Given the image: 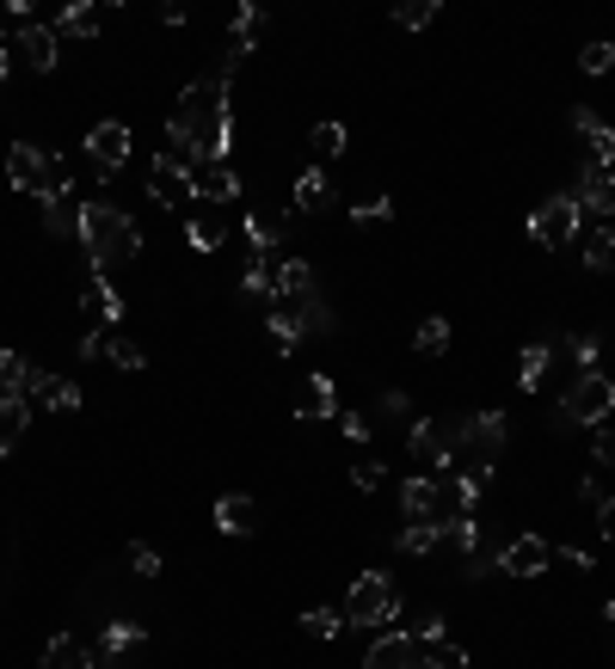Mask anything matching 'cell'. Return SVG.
Here are the masks:
<instances>
[{"instance_id":"28","label":"cell","mask_w":615,"mask_h":669,"mask_svg":"<svg viewBox=\"0 0 615 669\" xmlns=\"http://www.w3.org/2000/svg\"><path fill=\"white\" fill-rule=\"evenodd\" d=\"M394 547L413 553V559H425V553H437V547H443V523H406L401 535H394Z\"/></svg>"},{"instance_id":"5","label":"cell","mask_w":615,"mask_h":669,"mask_svg":"<svg viewBox=\"0 0 615 669\" xmlns=\"http://www.w3.org/2000/svg\"><path fill=\"white\" fill-rule=\"evenodd\" d=\"M401 510H406V523H450L455 516V486L437 479V473H413L406 491H401Z\"/></svg>"},{"instance_id":"58","label":"cell","mask_w":615,"mask_h":669,"mask_svg":"<svg viewBox=\"0 0 615 669\" xmlns=\"http://www.w3.org/2000/svg\"><path fill=\"white\" fill-rule=\"evenodd\" d=\"M382 412H389V418H401V412H406V394H401V387H389V394H382Z\"/></svg>"},{"instance_id":"21","label":"cell","mask_w":615,"mask_h":669,"mask_svg":"<svg viewBox=\"0 0 615 669\" xmlns=\"http://www.w3.org/2000/svg\"><path fill=\"white\" fill-rule=\"evenodd\" d=\"M413 657H419L413 632H382L370 645V657H363V669H413Z\"/></svg>"},{"instance_id":"60","label":"cell","mask_w":615,"mask_h":669,"mask_svg":"<svg viewBox=\"0 0 615 669\" xmlns=\"http://www.w3.org/2000/svg\"><path fill=\"white\" fill-rule=\"evenodd\" d=\"M7 68H13V55H7V50H0V80H7Z\"/></svg>"},{"instance_id":"26","label":"cell","mask_w":615,"mask_h":669,"mask_svg":"<svg viewBox=\"0 0 615 669\" xmlns=\"http://www.w3.org/2000/svg\"><path fill=\"white\" fill-rule=\"evenodd\" d=\"M43 669H93V651H87L81 639H68V632H56V639L43 645Z\"/></svg>"},{"instance_id":"6","label":"cell","mask_w":615,"mask_h":669,"mask_svg":"<svg viewBox=\"0 0 615 669\" xmlns=\"http://www.w3.org/2000/svg\"><path fill=\"white\" fill-rule=\"evenodd\" d=\"M382 620H394V584L382 571H357L345 596V627H382Z\"/></svg>"},{"instance_id":"13","label":"cell","mask_w":615,"mask_h":669,"mask_svg":"<svg viewBox=\"0 0 615 669\" xmlns=\"http://www.w3.org/2000/svg\"><path fill=\"white\" fill-rule=\"evenodd\" d=\"M142 645H148V632L135 627V620H111L105 639H99V657H93V663H105V669H135Z\"/></svg>"},{"instance_id":"32","label":"cell","mask_w":615,"mask_h":669,"mask_svg":"<svg viewBox=\"0 0 615 669\" xmlns=\"http://www.w3.org/2000/svg\"><path fill=\"white\" fill-rule=\"evenodd\" d=\"M302 632L308 639H339V632H345V608H308Z\"/></svg>"},{"instance_id":"16","label":"cell","mask_w":615,"mask_h":669,"mask_svg":"<svg viewBox=\"0 0 615 669\" xmlns=\"http://www.w3.org/2000/svg\"><path fill=\"white\" fill-rule=\"evenodd\" d=\"M43 166H50V148H38V142H13V148H7V179H13V191L43 197Z\"/></svg>"},{"instance_id":"36","label":"cell","mask_w":615,"mask_h":669,"mask_svg":"<svg viewBox=\"0 0 615 669\" xmlns=\"http://www.w3.org/2000/svg\"><path fill=\"white\" fill-rule=\"evenodd\" d=\"M389 215H394L389 191H370L363 203H351V222H357V227H375V222H389Z\"/></svg>"},{"instance_id":"3","label":"cell","mask_w":615,"mask_h":669,"mask_svg":"<svg viewBox=\"0 0 615 669\" xmlns=\"http://www.w3.org/2000/svg\"><path fill=\"white\" fill-rule=\"evenodd\" d=\"M511 443V418L505 412H474V418L455 424V473H481V479H493L498 455H505Z\"/></svg>"},{"instance_id":"9","label":"cell","mask_w":615,"mask_h":669,"mask_svg":"<svg viewBox=\"0 0 615 669\" xmlns=\"http://www.w3.org/2000/svg\"><path fill=\"white\" fill-rule=\"evenodd\" d=\"M406 448H413L419 467H437L443 473L455 460V424L450 418H419L413 436H406Z\"/></svg>"},{"instance_id":"7","label":"cell","mask_w":615,"mask_h":669,"mask_svg":"<svg viewBox=\"0 0 615 669\" xmlns=\"http://www.w3.org/2000/svg\"><path fill=\"white\" fill-rule=\"evenodd\" d=\"M578 222H585V215H578L573 197H548V203H535V215H530V240L554 252V246H566V240L578 234Z\"/></svg>"},{"instance_id":"22","label":"cell","mask_w":615,"mask_h":669,"mask_svg":"<svg viewBox=\"0 0 615 669\" xmlns=\"http://www.w3.org/2000/svg\"><path fill=\"white\" fill-rule=\"evenodd\" d=\"M283 234H290V210H253V215H246V240H253V252H278Z\"/></svg>"},{"instance_id":"4","label":"cell","mask_w":615,"mask_h":669,"mask_svg":"<svg viewBox=\"0 0 615 669\" xmlns=\"http://www.w3.org/2000/svg\"><path fill=\"white\" fill-rule=\"evenodd\" d=\"M609 412H615V381L603 368H591V375H573V387L561 394V424L554 430H603Z\"/></svg>"},{"instance_id":"14","label":"cell","mask_w":615,"mask_h":669,"mask_svg":"<svg viewBox=\"0 0 615 669\" xmlns=\"http://www.w3.org/2000/svg\"><path fill=\"white\" fill-rule=\"evenodd\" d=\"M271 307H278V314L290 320L295 332H333V307L321 302V290H302V295H271Z\"/></svg>"},{"instance_id":"10","label":"cell","mask_w":615,"mask_h":669,"mask_svg":"<svg viewBox=\"0 0 615 669\" xmlns=\"http://www.w3.org/2000/svg\"><path fill=\"white\" fill-rule=\"evenodd\" d=\"M566 197L578 203V215H597V222H609L615 215V172H603V166H578V184L566 191Z\"/></svg>"},{"instance_id":"30","label":"cell","mask_w":615,"mask_h":669,"mask_svg":"<svg viewBox=\"0 0 615 669\" xmlns=\"http://www.w3.org/2000/svg\"><path fill=\"white\" fill-rule=\"evenodd\" d=\"M26 424H31L26 399H0V455H13V443L26 436Z\"/></svg>"},{"instance_id":"34","label":"cell","mask_w":615,"mask_h":669,"mask_svg":"<svg viewBox=\"0 0 615 669\" xmlns=\"http://www.w3.org/2000/svg\"><path fill=\"white\" fill-rule=\"evenodd\" d=\"M548 363H554V351H548V344H530V351L517 356V381H523V387H542Z\"/></svg>"},{"instance_id":"35","label":"cell","mask_w":615,"mask_h":669,"mask_svg":"<svg viewBox=\"0 0 615 669\" xmlns=\"http://www.w3.org/2000/svg\"><path fill=\"white\" fill-rule=\"evenodd\" d=\"M443 540H450L455 553H481V523H474V516H450V523H443Z\"/></svg>"},{"instance_id":"29","label":"cell","mask_w":615,"mask_h":669,"mask_svg":"<svg viewBox=\"0 0 615 669\" xmlns=\"http://www.w3.org/2000/svg\"><path fill=\"white\" fill-rule=\"evenodd\" d=\"M241 295H253V302H271V295H278V271H271L265 252H253V264L241 271Z\"/></svg>"},{"instance_id":"37","label":"cell","mask_w":615,"mask_h":669,"mask_svg":"<svg viewBox=\"0 0 615 669\" xmlns=\"http://www.w3.org/2000/svg\"><path fill=\"white\" fill-rule=\"evenodd\" d=\"M259 31H265V13H259L253 0H246L241 13H234V38H228V43H234V50H253V43H259Z\"/></svg>"},{"instance_id":"40","label":"cell","mask_w":615,"mask_h":669,"mask_svg":"<svg viewBox=\"0 0 615 669\" xmlns=\"http://www.w3.org/2000/svg\"><path fill=\"white\" fill-rule=\"evenodd\" d=\"M585 264L591 271H615V234L609 227H597V234L585 240Z\"/></svg>"},{"instance_id":"54","label":"cell","mask_w":615,"mask_h":669,"mask_svg":"<svg viewBox=\"0 0 615 669\" xmlns=\"http://www.w3.org/2000/svg\"><path fill=\"white\" fill-rule=\"evenodd\" d=\"M597 528H603V540H609V547H615V491H609V498L597 504Z\"/></svg>"},{"instance_id":"17","label":"cell","mask_w":615,"mask_h":669,"mask_svg":"<svg viewBox=\"0 0 615 669\" xmlns=\"http://www.w3.org/2000/svg\"><path fill=\"white\" fill-rule=\"evenodd\" d=\"M19 55H26V68L31 74H50L56 68V55H62V38H56V26H43V19H31L26 31H19Z\"/></svg>"},{"instance_id":"56","label":"cell","mask_w":615,"mask_h":669,"mask_svg":"<svg viewBox=\"0 0 615 669\" xmlns=\"http://www.w3.org/2000/svg\"><path fill=\"white\" fill-rule=\"evenodd\" d=\"M99 356H105V332H87V338H81V363H99Z\"/></svg>"},{"instance_id":"12","label":"cell","mask_w":615,"mask_h":669,"mask_svg":"<svg viewBox=\"0 0 615 669\" xmlns=\"http://www.w3.org/2000/svg\"><path fill=\"white\" fill-rule=\"evenodd\" d=\"M130 130H123L118 118H105V123H93V130H87V160H93L99 172H118L123 160H130Z\"/></svg>"},{"instance_id":"23","label":"cell","mask_w":615,"mask_h":669,"mask_svg":"<svg viewBox=\"0 0 615 669\" xmlns=\"http://www.w3.org/2000/svg\"><path fill=\"white\" fill-rule=\"evenodd\" d=\"M333 203H339V197H333V179H326L321 166H308L302 179H295V210H308V215H326Z\"/></svg>"},{"instance_id":"25","label":"cell","mask_w":615,"mask_h":669,"mask_svg":"<svg viewBox=\"0 0 615 669\" xmlns=\"http://www.w3.org/2000/svg\"><path fill=\"white\" fill-rule=\"evenodd\" d=\"M81 210L87 203H74V197H50L43 203V227H50L56 240H81Z\"/></svg>"},{"instance_id":"24","label":"cell","mask_w":615,"mask_h":669,"mask_svg":"<svg viewBox=\"0 0 615 669\" xmlns=\"http://www.w3.org/2000/svg\"><path fill=\"white\" fill-rule=\"evenodd\" d=\"M339 399H333V381L326 375H308V387L295 394V418H333Z\"/></svg>"},{"instance_id":"2","label":"cell","mask_w":615,"mask_h":669,"mask_svg":"<svg viewBox=\"0 0 615 669\" xmlns=\"http://www.w3.org/2000/svg\"><path fill=\"white\" fill-rule=\"evenodd\" d=\"M81 246H87V259H93V276H105V271H118V264H130L135 252H142V234H135V222L118 203H87L81 210Z\"/></svg>"},{"instance_id":"19","label":"cell","mask_w":615,"mask_h":669,"mask_svg":"<svg viewBox=\"0 0 615 669\" xmlns=\"http://www.w3.org/2000/svg\"><path fill=\"white\" fill-rule=\"evenodd\" d=\"M191 191H198V203H234L241 197V172L228 160H210V166L191 172Z\"/></svg>"},{"instance_id":"44","label":"cell","mask_w":615,"mask_h":669,"mask_svg":"<svg viewBox=\"0 0 615 669\" xmlns=\"http://www.w3.org/2000/svg\"><path fill=\"white\" fill-rule=\"evenodd\" d=\"M578 68H585V74H609V68H615V43L609 38L585 43V50H578Z\"/></svg>"},{"instance_id":"55","label":"cell","mask_w":615,"mask_h":669,"mask_svg":"<svg viewBox=\"0 0 615 669\" xmlns=\"http://www.w3.org/2000/svg\"><path fill=\"white\" fill-rule=\"evenodd\" d=\"M486 571H498V553H468V578H486Z\"/></svg>"},{"instance_id":"15","label":"cell","mask_w":615,"mask_h":669,"mask_svg":"<svg viewBox=\"0 0 615 669\" xmlns=\"http://www.w3.org/2000/svg\"><path fill=\"white\" fill-rule=\"evenodd\" d=\"M566 123H573V130L585 135L591 166H603V172H609V166H615V130H609V123H603L591 105H573V111H566Z\"/></svg>"},{"instance_id":"41","label":"cell","mask_w":615,"mask_h":669,"mask_svg":"<svg viewBox=\"0 0 615 669\" xmlns=\"http://www.w3.org/2000/svg\"><path fill=\"white\" fill-rule=\"evenodd\" d=\"M302 290H314V271H308V259H290L278 271V295H302Z\"/></svg>"},{"instance_id":"8","label":"cell","mask_w":615,"mask_h":669,"mask_svg":"<svg viewBox=\"0 0 615 669\" xmlns=\"http://www.w3.org/2000/svg\"><path fill=\"white\" fill-rule=\"evenodd\" d=\"M148 197L167 203V210H185V203H198V191H191V166L173 154H154V166H148Z\"/></svg>"},{"instance_id":"49","label":"cell","mask_w":615,"mask_h":669,"mask_svg":"<svg viewBox=\"0 0 615 669\" xmlns=\"http://www.w3.org/2000/svg\"><path fill=\"white\" fill-rule=\"evenodd\" d=\"M382 473H389L382 460H357V467H351V486H357V491H382Z\"/></svg>"},{"instance_id":"57","label":"cell","mask_w":615,"mask_h":669,"mask_svg":"<svg viewBox=\"0 0 615 669\" xmlns=\"http://www.w3.org/2000/svg\"><path fill=\"white\" fill-rule=\"evenodd\" d=\"M578 498H585L591 510H597V504H603V479H578Z\"/></svg>"},{"instance_id":"52","label":"cell","mask_w":615,"mask_h":669,"mask_svg":"<svg viewBox=\"0 0 615 669\" xmlns=\"http://www.w3.org/2000/svg\"><path fill=\"white\" fill-rule=\"evenodd\" d=\"M554 559H561L566 571H591V565H597V559H591L585 547H554Z\"/></svg>"},{"instance_id":"33","label":"cell","mask_w":615,"mask_h":669,"mask_svg":"<svg viewBox=\"0 0 615 669\" xmlns=\"http://www.w3.org/2000/svg\"><path fill=\"white\" fill-rule=\"evenodd\" d=\"M413 351H419V356H443V351H450V320H443V314H431L425 326H419Z\"/></svg>"},{"instance_id":"31","label":"cell","mask_w":615,"mask_h":669,"mask_svg":"<svg viewBox=\"0 0 615 669\" xmlns=\"http://www.w3.org/2000/svg\"><path fill=\"white\" fill-rule=\"evenodd\" d=\"M419 657H425L431 669H468V651L450 639H419Z\"/></svg>"},{"instance_id":"46","label":"cell","mask_w":615,"mask_h":669,"mask_svg":"<svg viewBox=\"0 0 615 669\" xmlns=\"http://www.w3.org/2000/svg\"><path fill=\"white\" fill-rule=\"evenodd\" d=\"M105 356H111L118 368H142V363H148V356H142V344H135V338H105Z\"/></svg>"},{"instance_id":"11","label":"cell","mask_w":615,"mask_h":669,"mask_svg":"<svg viewBox=\"0 0 615 669\" xmlns=\"http://www.w3.org/2000/svg\"><path fill=\"white\" fill-rule=\"evenodd\" d=\"M548 565H554V547L542 535H517L511 547H498V571L505 578H542Z\"/></svg>"},{"instance_id":"59","label":"cell","mask_w":615,"mask_h":669,"mask_svg":"<svg viewBox=\"0 0 615 669\" xmlns=\"http://www.w3.org/2000/svg\"><path fill=\"white\" fill-rule=\"evenodd\" d=\"M413 639H443V620H437V615H425V620L413 627Z\"/></svg>"},{"instance_id":"39","label":"cell","mask_w":615,"mask_h":669,"mask_svg":"<svg viewBox=\"0 0 615 669\" xmlns=\"http://www.w3.org/2000/svg\"><path fill=\"white\" fill-rule=\"evenodd\" d=\"M431 19H437V0H401L394 7V26H406V31H425Z\"/></svg>"},{"instance_id":"43","label":"cell","mask_w":615,"mask_h":669,"mask_svg":"<svg viewBox=\"0 0 615 669\" xmlns=\"http://www.w3.org/2000/svg\"><path fill=\"white\" fill-rule=\"evenodd\" d=\"M265 332H271V351H278V356H290L295 344H302V332H295L290 320L278 314V307H271V314H265Z\"/></svg>"},{"instance_id":"51","label":"cell","mask_w":615,"mask_h":669,"mask_svg":"<svg viewBox=\"0 0 615 669\" xmlns=\"http://www.w3.org/2000/svg\"><path fill=\"white\" fill-rule=\"evenodd\" d=\"M339 430H345L351 443H370V418H363V412H339Z\"/></svg>"},{"instance_id":"53","label":"cell","mask_w":615,"mask_h":669,"mask_svg":"<svg viewBox=\"0 0 615 669\" xmlns=\"http://www.w3.org/2000/svg\"><path fill=\"white\" fill-rule=\"evenodd\" d=\"M591 455H597V467H615V430H597V436H591Z\"/></svg>"},{"instance_id":"48","label":"cell","mask_w":615,"mask_h":669,"mask_svg":"<svg viewBox=\"0 0 615 669\" xmlns=\"http://www.w3.org/2000/svg\"><path fill=\"white\" fill-rule=\"evenodd\" d=\"M26 26H31V7H26V0H13V7H0V38H19Z\"/></svg>"},{"instance_id":"50","label":"cell","mask_w":615,"mask_h":669,"mask_svg":"<svg viewBox=\"0 0 615 669\" xmlns=\"http://www.w3.org/2000/svg\"><path fill=\"white\" fill-rule=\"evenodd\" d=\"M191 246H198V252H215V246H222V227H215L210 215H198V222H191Z\"/></svg>"},{"instance_id":"42","label":"cell","mask_w":615,"mask_h":669,"mask_svg":"<svg viewBox=\"0 0 615 669\" xmlns=\"http://www.w3.org/2000/svg\"><path fill=\"white\" fill-rule=\"evenodd\" d=\"M566 356L578 363V375H591V368H597V356H603V344L591 338V332H573V338H566Z\"/></svg>"},{"instance_id":"20","label":"cell","mask_w":615,"mask_h":669,"mask_svg":"<svg viewBox=\"0 0 615 669\" xmlns=\"http://www.w3.org/2000/svg\"><path fill=\"white\" fill-rule=\"evenodd\" d=\"M215 528L222 535H259V498H246V491L215 498Z\"/></svg>"},{"instance_id":"45","label":"cell","mask_w":615,"mask_h":669,"mask_svg":"<svg viewBox=\"0 0 615 669\" xmlns=\"http://www.w3.org/2000/svg\"><path fill=\"white\" fill-rule=\"evenodd\" d=\"M43 406L50 412H81V387H74V381H50V387H43Z\"/></svg>"},{"instance_id":"47","label":"cell","mask_w":615,"mask_h":669,"mask_svg":"<svg viewBox=\"0 0 615 669\" xmlns=\"http://www.w3.org/2000/svg\"><path fill=\"white\" fill-rule=\"evenodd\" d=\"M130 571H135V578H161V553L148 547V540H135V547H130Z\"/></svg>"},{"instance_id":"27","label":"cell","mask_w":615,"mask_h":669,"mask_svg":"<svg viewBox=\"0 0 615 669\" xmlns=\"http://www.w3.org/2000/svg\"><path fill=\"white\" fill-rule=\"evenodd\" d=\"M56 38H99V7L93 0H74L56 13Z\"/></svg>"},{"instance_id":"38","label":"cell","mask_w":615,"mask_h":669,"mask_svg":"<svg viewBox=\"0 0 615 669\" xmlns=\"http://www.w3.org/2000/svg\"><path fill=\"white\" fill-rule=\"evenodd\" d=\"M308 142H314V154H321V160H339V154H345V123H333V118L314 123V135H308Z\"/></svg>"},{"instance_id":"1","label":"cell","mask_w":615,"mask_h":669,"mask_svg":"<svg viewBox=\"0 0 615 669\" xmlns=\"http://www.w3.org/2000/svg\"><path fill=\"white\" fill-rule=\"evenodd\" d=\"M222 123H234V111H228V68H215V74H198L185 92H179L173 118H167V142H173V160H185L191 148H198L203 135H215Z\"/></svg>"},{"instance_id":"18","label":"cell","mask_w":615,"mask_h":669,"mask_svg":"<svg viewBox=\"0 0 615 669\" xmlns=\"http://www.w3.org/2000/svg\"><path fill=\"white\" fill-rule=\"evenodd\" d=\"M81 314H87V326H93V332H105V326H118V320H123V295L111 290L105 276H87V290H81Z\"/></svg>"}]
</instances>
